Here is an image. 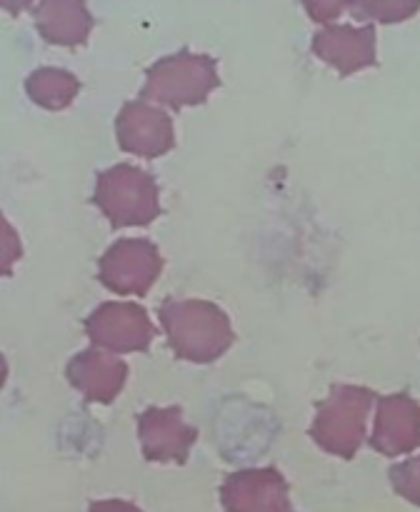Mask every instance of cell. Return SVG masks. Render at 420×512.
Listing matches in <instances>:
<instances>
[{
    "mask_svg": "<svg viewBox=\"0 0 420 512\" xmlns=\"http://www.w3.org/2000/svg\"><path fill=\"white\" fill-rule=\"evenodd\" d=\"M160 323L175 355L190 363H213L233 343L223 310L203 300H168L160 305Z\"/></svg>",
    "mask_w": 420,
    "mask_h": 512,
    "instance_id": "1",
    "label": "cell"
},
{
    "mask_svg": "<svg viewBox=\"0 0 420 512\" xmlns=\"http://www.w3.org/2000/svg\"><path fill=\"white\" fill-rule=\"evenodd\" d=\"M93 200L113 228H143L160 215L158 185L133 165H115L100 173Z\"/></svg>",
    "mask_w": 420,
    "mask_h": 512,
    "instance_id": "2",
    "label": "cell"
},
{
    "mask_svg": "<svg viewBox=\"0 0 420 512\" xmlns=\"http://www.w3.org/2000/svg\"><path fill=\"white\" fill-rule=\"evenodd\" d=\"M370 405H373L370 390L338 385L318 408L310 435L325 453L353 458L363 443Z\"/></svg>",
    "mask_w": 420,
    "mask_h": 512,
    "instance_id": "3",
    "label": "cell"
},
{
    "mask_svg": "<svg viewBox=\"0 0 420 512\" xmlns=\"http://www.w3.org/2000/svg\"><path fill=\"white\" fill-rule=\"evenodd\" d=\"M218 83L215 60L205 55L178 53L158 60L148 70L143 98L168 108H185V105L203 103L218 88Z\"/></svg>",
    "mask_w": 420,
    "mask_h": 512,
    "instance_id": "4",
    "label": "cell"
},
{
    "mask_svg": "<svg viewBox=\"0 0 420 512\" xmlns=\"http://www.w3.org/2000/svg\"><path fill=\"white\" fill-rule=\"evenodd\" d=\"M160 270L163 258L150 240L125 238L100 258L98 278L118 295H143L158 280Z\"/></svg>",
    "mask_w": 420,
    "mask_h": 512,
    "instance_id": "5",
    "label": "cell"
},
{
    "mask_svg": "<svg viewBox=\"0 0 420 512\" xmlns=\"http://www.w3.org/2000/svg\"><path fill=\"white\" fill-rule=\"evenodd\" d=\"M85 333L110 353H138L153 340L148 313L133 303H103L85 320Z\"/></svg>",
    "mask_w": 420,
    "mask_h": 512,
    "instance_id": "6",
    "label": "cell"
},
{
    "mask_svg": "<svg viewBox=\"0 0 420 512\" xmlns=\"http://www.w3.org/2000/svg\"><path fill=\"white\" fill-rule=\"evenodd\" d=\"M118 143L125 153L140 158H158L175 145L173 123L168 115L145 100H133L118 113Z\"/></svg>",
    "mask_w": 420,
    "mask_h": 512,
    "instance_id": "7",
    "label": "cell"
},
{
    "mask_svg": "<svg viewBox=\"0 0 420 512\" xmlns=\"http://www.w3.org/2000/svg\"><path fill=\"white\" fill-rule=\"evenodd\" d=\"M138 435L148 460L185 463L198 433L185 423L180 408H150L138 418Z\"/></svg>",
    "mask_w": 420,
    "mask_h": 512,
    "instance_id": "8",
    "label": "cell"
},
{
    "mask_svg": "<svg viewBox=\"0 0 420 512\" xmlns=\"http://www.w3.org/2000/svg\"><path fill=\"white\" fill-rule=\"evenodd\" d=\"M228 512H288V485L273 468L240 470L220 488Z\"/></svg>",
    "mask_w": 420,
    "mask_h": 512,
    "instance_id": "9",
    "label": "cell"
},
{
    "mask_svg": "<svg viewBox=\"0 0 420 512\" xmlns=\"http://www.w3.org/2000/svg\"><path fill=\"white\" fill-rule=\"evenodd\" d=\"M370 443L388 458L420 448V405L405 393L380 400Z\"/></svg>",
    "mask_w": 420,
    "mask_h": 512,
    "instance_id": "10",
    "label": "cell"
},
{
    "mask_svg": "<svg viewBox=\"0 0 420 512\" xmlns=\"http://www.w3.org/2000/svg\"><path fill=\"white\" fill-rule=\"evenodd\" d=\"M128 368L110 350H85L68 363V380L93 403H113L123 390Z\"/></svg>",
    "mask_w": 420,
    "mask_h": 512,
    "instance_id": "11",
    "label": "cell"
},
{
    "mask_svg": "<svg viewBox=\"0 0 420 512\" xmlns=\"http://www.w3.org/2000/svg\"><path fill=\"white\" fill-rule=\"evenodd\" d=\"M313 50L340 75H353L375 63V35L370 28H333L315 38Z\"/></svg>",
    "mask_w": 420,
    "mask_h": 512,
    "instance_id": "12",
    "label": "cell"
},
{
    "mask_svg": "<svg viewBox=\"0 0 420 512\" xmlns=\"http://www.w3.org/2000/svg\"><path fill=\"white\" fill-rule=\"evenodd\" d=\"M90 20L78 0H53L40 10V33L58 45H78L88 35Z\"/></svg>",
    "mask_w": 420,
    "mask_h": 512,
    "instance_id": "13",
    "label": "cell"
},
{
    "mask_svg": "<svg viewBox=\"0 0 420 512\" xmlns=\"http://www.w3.org/2000/svg\"><path fill=\"white\" fill-rule=\"evenodd\" d=\"M25 90H28L30 100L38 103L40 108L63 110L75 100L80 83L73 73H68V70L40 68L30 75L28 83H25Z\"/></svg>",
    "mask_w": 420,
    "mask_h": 512,
    "instance_id": "14",
    "label": "cell"
},
{
    "mask_svg": "<svg viewBox=\"0 0 420 512\" xmlns=\"http://www.w3.org/2000/svg\"><path fill=\"white\" fill-rule=\"evenodd\" d=\"M390 483H393L395 493L400 498H405L408 503L418 505L420 508V455L418 458H410L405 463L395 465L390 470Z\"/></svg>",
    "mask_w": 420,
    "mask_h": 512,
    "instance_id": "15",
    "label": "cell"
},
{
    "mask_svg": "<svg viewBox=\"0 0 420 512\" xmlns=\"http://www.w3.org/2000/svg\"><path fill=\"white\" fill-rule=\"evenodd\" d=\"M418 3L420 0H365V10H368L373 18L393 23V20H403L408 18V15H413Z\"/></svg>",
    "mask_w": 420,
    "mask_h": 512,
    "instance_id": "16",
    "label": "cell"
},
{
    "mask_svg": "<svg viewBox=\"0 0 420 512\" xmlns=\"http://www.w3.org/2000/svg\"><path fill=\"white\" fill-rule=\"evenodd\" d=\"M20 253H23V248H20L18 235H15V230L8 223H3V273H10Z\"/></svg>",
    "mask_w": 420,
    "mask_h": 512,
    "instance_id": "17",
    "label": "cell"
},
{
    "mask_svg": "<svg viewBox=\"0 0 420 512\" xmlns=\"http://www.w3.org/2000/svg\"><path fill=\"white\" fill-rule=\"evenodd\" d=\"M90 512H140L135 505L123 503V500H103V503H93Z\"/></svg>",
    "mask_w": 420,
    "mask_h": 512,
    "instance_id": "18",
    "label": "cell"
}]
</instances>
